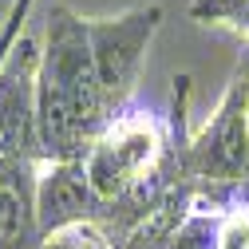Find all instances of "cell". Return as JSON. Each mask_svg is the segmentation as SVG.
Here are the masks:
<instances>
[{
	"label": "cell",
	"mask_w": 249,
	"mask_h": 249,
	"mask_svg": "<svg viewBox=\"0 0 249 249\" xmlns=\"http://www.w3.org/2000/svg\"><path fill=\"white\" fill-rule=\"evenodd\" d=\"M36 206H40V226L44 237L71 230V226H95L99 206L95 194L83 178L79 159L75 162H40V186H36Z\"/></svg>",
	"instance_id": "cell-4"
},
{
	"label": "cell",
	"mask_w": 249,
	"mask_h": 249,
	"mask_svg": "<svg viewBox=\"0 0 249 249\" xmlns=\"http://www.w3.org/2000/svg\"><path fill=\"white\" fill-rule=\"evenodd\" d=\"M36 186L40 162L0 166V249H48Z\"/></svg>",
	"instance_id": "cell-5"
},
{
	"label": "cell",
	"mask_w": 249,
	"mask_h": 249,
	"mask_svg": "<svg viewBox=\"0 0 249 249\" xmlns=\"http://www.w3.org/2000/svg\"><path fill=\"white\" fill-rule=\"evenodd\" d=\"M166 249H249V186L198 190Z\"/></svg>",
	"instance_id": "cell-3"
},
{
	"label": "cell",
	"mask_w": 249,
	"mask_h": 249,
	"mask_svg": "<svg viewBox=\"0 0 249 249\" xmlns=\"http://www.w3.org/2000/svg\"><path fill=\"white\" fill-rule=\"evenodd\" d=\"M36 79L40 48L24 32L0 68V166L44 162L36 131Z\"/></svg>",
	"instance_id": "cell-2"
},
{
	"label": "cell",
	"mask_w": 249,
	"mask_h": 249,
	"mask_svg": "<svg viewBox=\"0 0 249 249\" xmlns=\"http://www.w3.org/2000/svg\"><path fill=\"white\" fill-rule=\"evenodd\" d=\"M186 12H190V20L206 28H222L249 48V0H190Z\"/></svg>",
	"instance_id": "cell-6"
},
{
	"label": "cell",
	"mask_w": 249,
	"mask_h": 249,
	"mask_svg": "<svg viewBox=\"0 0 249 249\" xmlns=\"http://www.w3.org/2000/svg\"><path fill=\"white\" fill-rule=\"evenodd\" d=\"M162 8L142 4L123 16H79L52 4L36 79V131L44 162H75L103 127L135 99Z\"/></svg>",
	"instance_id": "cell-1"
},
{
	"label": "cell",
	"mask_w": 249,
	"mask_h": 249,
	"mask_svg": "<svg viewBox=\"0 0 249 249\" xmlns=\"http://www.w3.org/2000/svg\"><path fill=\"white\" fill-rule=\"evenodd\" d=\"M48 249H115L95 226H71L48 237Z\"/></svg>",
	"instance_id": "cell-7"
}]
</instances>
